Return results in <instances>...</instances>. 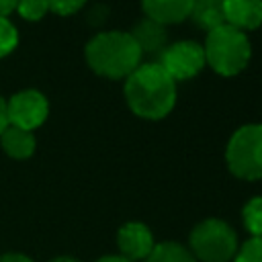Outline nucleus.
Segmentation results:
<instances>
[{
	"mask_svg": "<svg viewBox=\"0 0 262 262\" xmlns=\"http://www.w3.org/2000/svg\"><path fill=\"white\" fill-rule=\"evenodd\" d=\"M6 106H8V125H14L27 131L41 127L49 115L47 98L39 90H33V88L12 94Z\"/></svg>",
	"mask_w": 262,
	"mask_h": 262,
	"instance_id": "nucleus-7",
	"label": "nucleus"
},
{
	"mask_svg": "<svg viewBox=\"0 0 262 262\" xmlns=\"http://www.w3.org/2000/svg\"><path fill=\"white\" fill-rule=\"evenodd\" d=\"M25 20H41L47 12H49V4L47 0H18L16 8H14Z\"/></svg>",
	"mask_w": 262,
	"mask_h": 262,
	"instance_id": "nucleus-16",
	"label": "nucleus"
},
{
	"mask_svg": "<svg viewBox=\"0 0 262 262\" xmlns=\"http://www.w3.org/2000/svg\"><path fill=\"white\" fill-rule=\"evenodd\" d=\"M0 262H33L29 256L25 254H18V252H8V254H2L0 256Z\"/></svg>",
	"mask_w": 262,
	"mask_h": 262,
	"instance_id": "nucleus-20",
	"label": "nucleus"
},
{
	"mask_svg": "<svg viewBox=\"0 0 262 262\" xmlns=\"http://www.w3.org/2000/svg\"><path fill=\"white\" fill-rule=\"evenodd\" d=\"M96 262H131V260H127L125 256H102Z\"/></svg>",
	"mask_w": 262,
	"mask_h": 262,
	"instance_id": "nucleus-23",
	"label": "nucleus"
},
{
	"mask_svg": "<svg viewBox=\"0 0 262 262\" xmlns=\"http://www.w3.org/2000/svg\"><path fill=\"white\" fill-rule=\"evenodd\" d=\"M6 127H8V106H6V100L0 96V135Z\"/></svg>",
	"mask_w": 262,
	"mask_h": 262,
	"instance_id": "nucleus-21",
	"label": "nucleus"
},
{
	"mask_svg": "<svg viewBox=\"0 0 262 262\" xmlns=\"http://www.w3.org/2000/svg\"><path fill=\"white\" fill-rule=\"evenodd\" d=\"M16 43H18L16 27L6 16H0V57H6L8 53H12Z\"/></svg>",
	"mask_w": 262,
	"mask_h": 262,
	"instance_id": "nucleus-17",
	"label": "nucleus"
},
{
	"mask_svg": "<svg viewBox=\"0 0 262 262\" xmlns=\"http://www.w3.org/2000/svg\"><path fill=\"white\" fill-rule=\"evenodd\" d=\"M244 225L252 233V237H262V196H254L244 207Z\"/></svg>",
	"mask_w": 262,
	"mask_h": 262,
	"instance_id": "nucleus-15",
	"label": "nucleus"
},
{
	"mask_svg": "<svg viewBox=\"0 0 262 262\" xmlns=\"http://www.w3.org/2000/svg\"><path fill=\"white\" fill-rule=\"evenodd\" d=\"M233 262H262V237H250L244 242L237 248Z\"/></svg>",
	"mask_w": 262,
	"mask_h": 262,
	"instance_id": "nucleus-18",
	"label": "nucleus"
},
{
	"mask_svg": "<svg viewBox=\"0 0 262 262\" xmlns=\"http://www.w3.org/2000/svg\"><path fill=\"white\" fill-rule=\"evenodd\" d=\"M125 98L137 117L164 119L176 102V82L158 61L143 63L125 78Z\"/></svg>",
	"mask_w": 262,
	"mask_h": 262,
	"instance_id": "nucleus-1",
	"label": "nucleus"
},
{
	"mask_svg": "<svg viewBox=\"0 0 262 262\" xmlns=\"http://www.w3.org/2000/svg\"><path fill=\"white\" fill-rule=\"evenodd\" d=\"M117 246L121 250V256L133 262V260H145L156 244H154V235L147 225L139 221H129L119 229Z\"/></svg>",
	"mask_w": 262,
	"mask_h": 262,
	"instance_id": "nucleus-8",
	"label": "nucleus"
},
{
	"mask_svg": "<svg viewBox=\"0 0 262 262\" xmlns=\"http://www.w3.org/2000/svg\"><path fill=\"white\" fill-rule=\"evenodd\" d=\"M190 18L205 29L207 33L225 25V14H223V0H194Z\"/></svg>",
	"mask_w": 262,
	"mask_h": 262,
	"instance_id": "nucleus-13",
	"label": "nucleus"
},
{
	"mask_svg": "<svg viewBox=\"0 0 262 262\" xmlns=\"http://www.w3.org/2000/svg\"><path fill=\"white\" fill-rule=\"evenodd\" d=\"M51 262H78V260H74V258H70V256H57V258H53Z\"/></svg>",
	"mask_w": 262,
	"mask_h": 262,
	"instance_id": "nucleus-24",
	"label": "nucleus"
},
{
	"mask_svg": "<svg viewBox=\"0 0 262 262\" xmlns=\"http://www.w3.org/2000/svg\"><path fill=\"white\" fill-rule=\"evenodd\" d=\"M18 0H0V16H8L16 8Z\"/></svg>",
	"mask_w": 262,
	"mask_h": 262,
	"instance_id": "nucleus-22",
	"label": "nucleus"
},
{
	"mask_svg": "<svg viewBox=\"0 0 262 262\" xmlns=\"http://www.w3.org/2000/svg\"><path fill=\"white\" fill-rule=\"evenodd\" d=\"M131 37L135 39L141 53H162L168 45V31L166 25L154 20V18H141L133 31Z\"/></svg>",
	"mask_w": 262,
	"mask_h": 262,
	"instance_id": "nucleus-10",
	"label": "nucleus"
},
{
	"mask_svg": "<svg viewBox=\"0 0 262 262\" xmlns=\"http://www.w3.org/2000/svg\"><path fill=\"white\" fill-rule=\"evenodd\" d=\"M141 59V51L131 37L123 31H104L94 35L86 45V61L102 78H127Z\"/></svg>",
	"mask_w": 262,
	"mask_h": 262,
	"instance_id": "nucleus-2",
	"label": "nucleus"
},
{
	"mask_svg": "<svg viewBox=\"0 0 262 262\" xmlns=\"http://www.w3.org/2000/svg\"><path fill=\"white\" fill-rule=\"evenodd\" d=\"M145 262H196L192 252L176 242H162L156 244Z\"/></svg>",
	"mask_w": 262,
	"mask_h": 262,
	"instance_id": "nucleus-14",
	"label": "nucleus"
},
{
	"mask_svg": "<svg viewBox=\"0 0 262 262\" xmlns=\"http://www.w3.org/2000/svg\"><path fill=\"white\" fill-rule=\"evenodd\" d=\"M225 25L252 31L262 25V0H223Z\"/></svg>",
	"mask_w": 262,
	"mask_h": 262,
	"instance_id": "nucleus-9",
	"label": "nucleus"
},
{
	"mask_svg": "<svg viewBox=\"0 0 262 262\" xmlns=\"http://www.w3.org/2000/svg\"><path fill=\"white\" fill-rule=\"evenodd\" d=\"M0 143L6 156H10L12 160H27L33 156L35 151V135L33 131L8 125L2 135H0Z\"/></svg>",
	"mask_w": 262,
	"mask_h": 262,
	"instance_id": "nucleus-12",
	"label": "nucleus"
},
{
	"mask_svg": "<svg viewBox=\"0 0 262 262\" xmlns=\"http://www.w3.org/2000/svg\"><path fill=\"white\" fill-rule=\"evenodd\" d=\"M190 252L203 262H229L237 252V235L225 221L205 219L190 231Z\"/></svg>",
	"mask_w": 262,
	"mask_h": 262,
	"instance_id": "nucleus-5",
	"label": "nucleus"
},
{
	"mask_svg": "<svg viewBox=\"0 0 262 262\" xmlns=\"http://www.w3.org/2000/svg\"><path fill=\"white\" fill-rule=\"evenodd\" d=\"M158 63L168 72V76L174 82L190 80L203 70L205 51L203 45L194 41H176L172 45H166V49L162 51V59Z\"/></svg>",
	"mask_w": 262,
	"mask_h": 262,
	"instance_id": "nucleus-6",
	"label": "nucleus"
},
{
	"mask_svg": "<svg viewBox=\"0 0 262 262\" xmlns=\"http://www.w3.org/2000/svg\"><path fill=\"white\" fill-rule=\"evenodd\" d=\"M203 51L205 63H209L219 76L239 74L252 57V47L246 33L231 25H221L209 31Z\"/></svg>",
	"mask_w": 262,
	"mask_h": 262,
	"instance_id": "nucleus-3",
	"label": "nucleus"
},
{
	"mask_svg": "<svg viewBox=\"0 0 262 262\" xmlns=\"http://www.w3.org/2000/svg\"><path fill=\"white\" fill-rule=\"evenodd\" d=\"M47 4H49V10H53L61 16H68V14L78 12L86 4V0H47Z\"/></svg>",
	"mask_w": 262,
	"mask_h": 262,
	"instance_id": "nucleus-19",
	"label": "nucleus"
},
{
	"mask_svg": "<svg viewBox=\"0 0 262 262\" xmlns=\"http://www.w3.org/2000/svg\"><path fill=\"white\" fill-rule=\"evenodd\" d=\"M225 160L237 178H262V125L254 123L239 127L227 143Z\"/></svg>",
	"mask_w": 262,
	"mask_h": 262,
	"instance_id": "nucleus-4",
	"label": "nucleus"
},
{
	"mask_svg": "<svg viewBox=\"0 0 262 262\" xmlns=\"http://www.w3.org/2000/svg\"><path fill=\"white\" fill-rule=\"evenodd\" d=\"M192 2L194 0H141V6L147 18L162 25H172L190 16Z\"/></svg>",
	"mask_w": 262,
	"mask_h": 262,
	"instance_id": "nucleus-11",
	"label": "nucleus"
}]
</instances>
